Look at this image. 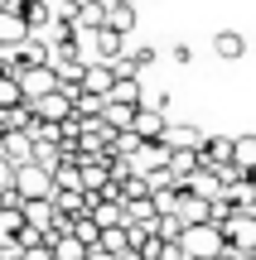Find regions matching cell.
Segmentation results:
<instances>
[{"label":"cell","mask_w":256,"mask_h":260,"mask_svg":"<svg viewBox=\"0 0 256 260\" xmlns=\"http://www.w3.org/2000/svg\"><path fill=\"white\" fill-rule=\"evenodd\" d=\"M179 246H184L189 260H218L222 251H227V236H222V226L203 222V226H189V232L179 236Z\"/></svg>","instance_id":"1"},{"label":"cell","mask_w":256,"mask_h":260,"mask_svg":"<svg viewBox=\"0 0 256 260\" xmlns=\"http://www.w3.org/2000/svg\"><path fill=\"white\" fill-rule=\"evenodd\" d=\"M15 193L24 198V203H44V198H53V174H48L44 164H24L15 174Z\"/></svg>","instance_id":"2"},{"label":"cell","mask_w":256,"mask_h":260,"mask_svg":"<svg viewBox=\"0 0 256 260\" xmlns=\"http://www.w3.org/2000/svg\"><path fill=\"white\" fill-rule=\"evenodd\" d=\"M222 236H227L232 255H256V217L251 212H237L227 226H222Z\"/></svg>","instance_id":"3"},{"label":"cell","mask_w":256,"mask_h":260,"mask_svg":"<svg viewBox=\"0 0 256 260\" xmlns=\"http://www.w3.org/2000/svg\"><path fill=\"white\" fill-rule=\"evenodd\" d=\"M29 106H34V116H39V121H48V125H63L68 116H77L73 111V96H68L63 87L48 92V96H39V102H29Z\"/></svg>","instance_id":"4"},{"label":"cell","mask_w":256,"mask_h":260,"mask_svg":"<svg viewBox=\"0 0 256 260\" xmlns=\"http://www.w3.org/2000/svg\"><path fill=\"white\" fill-rule=\"evenodd\" d=\"M0 159H10L15 169L34 164V135H29V130H10V135L0 140Z\"/></svg>","instance_id":"5"},{"label":"cell","mask_w":256,"mask_h":260,"mask_svg":"<svg viewBox=\"0 0 256 260\" xmlns=\"http://www.w3.org/2000/svg\"><path fill=\"white\" fill-rule=\"evenodd\" d=\"M232 149H237V140H227V135H208V140H203V149H198V164L218 174V169L232 164Z\"/></svg>","instance_id":"6"},{"label":"cell","mask_w":256,"mask_h":260,"mask_svg":"<svg viewBox=\"0 0 256 260\" xmlns=\"http://www.w3.org/2000/svg\"><path fill=\"white\" fill-rule=\"evenodd\" d=\"M19 87H24V102H39V96L58 92V73L53 68H29V73L19 77Z\"/></svg>","instance_id":"7"},{"label":"cell","mask_w":256,"mask_h":260,"mask_svg":"<svg viewBox=\"0 0 256 260\" xmlns=\"http://www.w3.org/2000/svg\"><path fill=\"white\" fill-rule=\"evenodd\" d=\"M111 87H116V73H111V63H87V73H82V92L87 96H111Z\"/></svg>","instance_id":"8"},{"label":"cell","mask_w":256,"mask_h":260,"mask_svg":"<svg viewBox=\"0 0 256 260\" xmlns=\"http://www.w3.org/2000/svg\"><path fill=\"white\" fill-rule=\"evenodd\" d=\"M135 135L140 140H164L169 135V121H164L160 106H140V111H135Z\"/></svg>","instance_id":"9"},{"label":"cell","mask_w":256,"mask_h":260,"mask_svg":"<svg viewBox=\"0 0 256 260\" xmlns=\"http://www.w3.org/2000/svg\"><path fill=\"white\" fill-rule=\"evenodd\" d=\"M92 48H97V63H116V58L126 53V34H116V29H97Z\"/></svg>","instance_id":"10"},{"label":"cell","mask_w":256,"mask_h":260,"mask_svg":"<svg viewBox=\"0 0 256 260\" xmlns=\"http://www.w3.org/2000/svg\"><path fill=\"white\" fill-rule=\"evenodd\" d=\"M184 193H193V198H203V203H213V198H222V178L213 174V169H198V174L184 183Z\"/></svg>","instance_id":"11"},{"label":"cell","mask_w":256,"mask_h":260,"mask_svg":"<svg viewBox=\"0 0 256 260\" xmlns=\"http://www.w3.org/2000/svg\"><path fill=\"white\" fill-rule=\"evenodd\" d=\"M24 39H29V24L15 15V10H0V44H5V48H19Z\"/></svg>","instance_id":"12"},{"label":"cell","mask_w":256,"mask_h":260,"mask_svg":"<svg viewBox=\"0 0 256 260\" xmlns=\"http://www.w3.org/2000/svg\"><path fill=\"white\" fill-rule=\"evenodd\" d=\"M203 140H208V135H203L198 125H169L164 145H169V149H193V154H198V149H203Z\"/></svg>","instance_id":"13"},{"label":"cell","mask_w":256,"mask_h":260,"mask_svg":"<svg viewBox=\"0 0 256 260\" xmlns=\"http://www.w3.org/2000/svg\"><path fill=\"white\" fill-rule=\"evenodd\" d=\"M126 222H131V226H150V232H155V222H160L155 198H135V203H126Z\"/></svg>","instance_id":"14"},{"label":"cell","mask_w":256,"mask_h":260,"mask_svg":"<svg viewBox=\"0 0 256 260\" xmlns=\"http://www.w3.org/2000/svg\"><path fill=\"white\" fill-rule=\"evenodd\" d=\"M24 222L34 226V232H48V226L58 222V207H53V198H44V203H24Z\"/></svg>","instance_id":"15"},{"label":"cell","mask_w":256,"mask_h":260,"mask_svg":"<svg viewBox=\"0 0 256 260\" xmlns=\"http://www.w3.org/2000/svg\"><path fill=\"white\" fill-rule=\"evenodd\" d=\"M135 111H140V106H121V102H106L102 106V121L116 130V135H121V130H135Z\"/></svg>","instance_id":"16"},{"label":"cell","mask_w":256,"mask_h":260,"mask_svg":"<svg viewBox=\"0 0 256 260\" xmlns=\"http://www.w3.org/2000/svg\"><path fill=\"white\" fill-rule=\"evenodd\" d=\"M213 53H218V58H227V63H237V58L247 53V39H242L237 29H222V34L213 39Z\"/></svg>","instance_id":"17"},{"label":"cell","mask_w":256,"mask_h":260,"mask_svg":"<svg viewBox=\"0 0 256 260\" xmlns=\"http://www.w3.org/2000/svg\"><path fill=\"white\" fill-rule=\"evenodd\" d=\"M106 29H116V34H131V29H135V5L106 0Z\"/></svg>","instance_id":"18"},{"label":"cell","mask_w":256,"mask_h":260,"mask_svg":"<svg viewBox=\"0 0 256 260\" xmlns=\"http://www.w3.org/2000/svg\"><path fill=\"white\" fill-rule=\"evenodd\" d=\"M208 212H213V203H203V198H193V193L179 198V217H184V226H203V222H208Z\"/></svg>","instance_id":"19"},{"label":"cell","mask_w":256,"mask_h":260,"mask_svg":"<svg viewBox=\"0 0 256 260\" xmlns=\"http://www.w3.org/2000/svg\"><path fill=\"white\" fill-rule=\"evenodd\" d=\"M53 207H58L63 217H73V222H77V217H87V193H73V188H58V193H53Z\"/></svg>","instance_id":"20"},{"label":"cell","mask_w":256,"mask_h":260,"mask_svg":"<svg viewBox=\"0 0 256 260\" xmlns=\"http://www.w3.org/2000/svg\"><path fill=\"white\" fill-rule=\"evenodd\" d=\"M232 164L242 169V174H256V135H237V149H232Z\"/></svg>","instance_id":"21"},{"label":"cell","mask_w":256,"mask_h":260,"mask_svg":"<svg viewBox=\"0 0 256 260\" xmlns=\"http://www.w3.org/2000/svg\"><path fill=\"white\" fill-rule=\"evenodd\" d=\"M106 102H121V106H145V96H140V77H121V82L111 87V96Z\"/></svg>","instance_id":"22"},{"label":"cell","mask_w":256,"mask_h":260,"mask_svg":"<svg viewBox=\"0 0 256 260\" xmlns=\"http://www.w3.org/2000/svg\"><path fill=\"white\" fill-rule=\"evenodd\" d=\"M73 24H77V34H97V29H106V5H82Z\"/></svg>","instance_id":"23"},{"label":"cell","mask_w":256,"mask_h":260,"mask_svg":"<svg viewBox=\"0 0 256 260\" xmlns=\"http://www.w3.org/2000/svg\"><path fill=\"white\" fill-rule=\"evenodd\" d=\"M73 236H77V241L87 246V251H102V226L92 222V212H87V217H77V222H73Z\"/></svg>","instance_id":"24"},{"label":"cell","mask_w":256,"mask_h":260,"mask_svg":"<svg viewBox=\"0 0 256 260\" xmlns=\"http://www.w3.org/2000/svg\"><path fill=\"white\" fill-rule=\"evenodd\" d=\"M58 188H73V193H87V188H82V169L63 159V164L53 169V193H58Z\"/></svg>","instance_id":"25"},{"label":"cell","mask_w":256,"mask_h":260,"mask_svg":"<svg viewBox=\"0 0 256 260\" xmlns=\"http://www.w3.org/2000/svg\"><path fill=\"white\" fill-rule=\"evenodd\" d=\"M10 106H24V87H19V77L0 73V111H10Z\"/></svg>","instance_id":"26"},{"label":"cell","mask_w":256,"mask_h":260,"mask_svg":"<svg viewBox=\"0 0 256 260\" xmlns=\"http://www.w3.org/2000/svg\"><path fill=\"white\" fill-rule=\"evenodd\" d=\"M92 251H87L77 236H63V241H53V260H87Z\"/></svg>","instance_id":"27"},{"label":"cell","mask_w":256,"mask_h":260,"mask_svg":"<svg viewBox=\"0 0 256 260\" xmlns=\"http://www.w3.org/2000/svg\"><path fill=\"white\" fill-rule=\"evenodd\" d=\"M102 251H106V255H126V251H131V236H126V226L102 232Z\"/></svg>","instance_id":"28"},{"label":"cell","mask_w":256,"mask_h":260,"mask_svg":"<svg viewBox=\"0 0 256 260\" xmlns=\"http://www.w3.org/2000/svg\"><path fill=\"white\" fill-rule=\"evenodd\" d=\"M15 174H19V169L10 164V159H0V203H5V198L15 193Z\"/></svg>","instance_id":"29"},{"label":"cell","mask_w":256,"mask_h":260,"mask_svg":"<svg viewBox=\"0 0 256 260\" xmlns=\"http://www.w3.org/2000/svg\"><path fill=\"white\" fill-rule=\"evenodd\" d=\"M19 260H53V246H29V251H19Z\"/></svg>","instance_id":"30"},{"label":"cell","mask_w":256,"mask_h":260,"mask_svg":"<svg viewBox=\"0 0 256 260\" xmlns=\"http://www.w3.org/2000/svg\"><path fill=\"white\" fill-rule=\"evenodd\" d=\"M131 58H135V68H150L155 63V48H131Z\"/></svg>","instance_id":"31"},{"label":"cell","mask_w":256,"mask_h":260,"mask_svg":"<svg viewBox=\"0 0 256 260\" xmlns=\"http://www.w3.org/2000/svg\"><path fill=\"white\" fill-rule=\"evenodd\" d=\"M87 260H121V255H106V251H92V255H87Z\"/></svg>","instance_id":"32"},{"label":"cell","mask_w":256,"mask_h":260,"mask_svg":"<svg viewBox=\"0 0 256 260\" xmlns=\"http://www.w3.org/2000/svg\"><path fill=\"white\" fill-rule=\"evenodd\" d=\"M218 260H242V255H232V251H222V255H218Z\"/></svg>","instance_id":"33"},{"label":"cell","mask_w":256,"mask_h":260,"mask_svg":"<svg viewBox=\"0 0 256 260\" xmlns=\"http://www.w3.org/2000/svg\"><path fill=\"white\" fill-rule=\"evenodd\" d=\"M0 10H10V0H0Z\"/></svg>","instance_id":"34"},{"label":"cell","mask_w":256,"mask_h":260,"mask_svg":"<svg viewBox=\"0 0 256 260\" xmlns=\"http://www.w3.org/2000/svg\"><path fill=\"white\" fill-rule=\"evenodd\" d=\"M121 5H135V0H121Z\"/></svg>","instance_id":"35"},{"label":"cell","mask_w":256,"mask_h":260,"mask_svg":"<svg viewBox=\"0 0 256 260\" xmlns=\"http://www.w3.org/2000/svg\"><path fill=\"white\" fill-rule=\"evenodd\" d=\"M0 58H5V44H0Z\"/></svg>","instance_id":"36"},{"label":"cell","mask_w":256,"mask_h":260,"mask_svg":"<svg viewBox=\"0 0 256 260\" xmlns=\"http://www.w3.org/2000/svg\"><path fill=\"white\" fill-rule=\"evenodd\" d=\"M251 217H256V203H251Z\"/></svg>","instance_id":"37"},{"label":"cell","mask_w":256,"mask_h":260,"mask_svg":"<svg viewBox=\"0 0 256 260\" xmlns=\"http://www.w3.org/2000/svg\"><path fill=\"white\" fill-rule=\"evenodd\" d=\"M0 260H5V251H0Z\"/></svg>","instance_id":"38"}]
</instances>
